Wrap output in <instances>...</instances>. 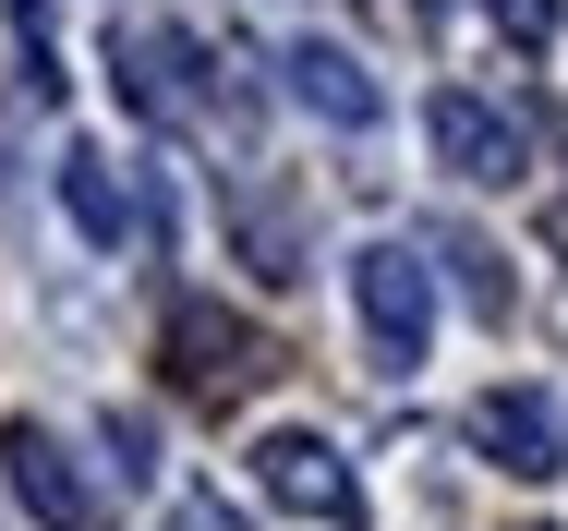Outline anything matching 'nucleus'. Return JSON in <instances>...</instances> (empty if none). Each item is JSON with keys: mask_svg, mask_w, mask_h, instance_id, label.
Masks as SVG:
<instances>
[{"mask_svg": "<svg viewBox=\"0 0 568 531\" xmlns=\"http://www.w3.org/2000/svg\"><path fill=\"white\" fill-rule=\"evenodd\" d=\"M484 24L508 49H557V0H484Z\"/></svg>", "mask_w": 568, "mask_h": 531, "instance_id": "9b49d317", "label": "nucleus"}, {"mask_svg": "<svg viewBox=\"0 0 568 531\" xmlns=\"http://www.w3.org/2000/svg\"><path fill=\"white\" fill-rule=\"evenodd\" d=\"M254 483L291 508V520H351L363 496H351V459L327 447V435H303V423H278L266 447H254Z\"/></svg>", "mask_w": 568, "mask_h": 531, "instance_id": "423d86ee", "label": "nucleus"}, {"mask_svg": "<svg viewBox=\"0 0 568 531\" xmlns=\"http://www.w3.org/2000/svg\"><path fill=\"white\" fill-rule=\"evenodd\" d=\"M532 531H545V520H532Z\"/></svg>", "mask_w": 568, "mask_h": 531, "instance_id": "2eb2a0df", "label": "nucleus"}, {"mask_svg": "<svg viewBox=\"0 0 568 531\" xmlns=\"http://www.w3.org/2000/svg\"><path fill=\"white\" fill-rule=\"evenodd\" d=\"M448 266H459V290H471V315H508V278H496L484 242H459V229H448Z\"/></svg>", "mask_w": 568, "mask_h": 531, "instance_id": "f8f14e48", "label": "nucleus"}, {"mask_svg": "<svg viewBox=\"0 0 568 531\" xmlns=\"http://www.w3.org/2000/svg\"><path fill=\"white\" fill-rule=\"evenodd\" d=\"M170 531H242V520H230L219 496H182V520H170Z\"/></svg>", "mask_w": 568, "mask_h": 531, "instance_id": "ddd939ff", "label": "nucleus"}, {"mask_svg": "<svg viewBox=\"0 0 568 531\" xmlns=\"http://www.w3.org/2000/svg\"><path fill=\"white\" fill-rule=\"evenodd\" d=\"M242 254H254V278H303V229H291V206L266 194V182H242Z\"/></svg>", "mask_w": 568, "mask_h": 531, "instance_id": "9d476101", "label": "nucleus"}, {"mask_svg": "<svg viewBox=\"0 0 568 531\" xmlns=\"http://www.w3.org/2000/svg\"><path fill=\"white\" fill-rule=\"evenodd\" d=\"M351 303H363V338H375L387 375L424 362V338H436V266H424L412 242H363V254H351Z\"/></svg>", "mask_w": 568, "mask_h": 531, "instance_id": "f257e3e1", "label": "nucleus"}, {"mask_svg": "<svg viewBox=\"0 0 568 531\" xmlns=\"http://www.w3.org/2000/svg\"><path fill=\"white\" fill-rule=\"evenodd\" d=\"M471 447L496 459V471H520V483H557L568 471V423L545 387H484L471 399Z\"/></svg>", "mask_w": 568, "mask_h": 531, "instance_id": "39448f33", "label": "nucleus"}, {"mask_svg": "<svg viewBox=\"0 0 568 531\" xmlns=\"http://www.w3.org/2000/svg\"><path fill=\"white\" fill-rule=\"evenodd\" d=\"M278 73H291V98L315 109V121H339V133H363V121L387 109V98H375V73H363L351 49H327V37H303V49H291Z\"/></svg>", "mask_w": 568, "mask_h": 531, "instance_id": "1a4fd4ad", "label": "nucleus"}, {"mask_svg": "<svg viewBox=\"0 0 568 531\" xmlns=\"http://www.w3.org/2000/svg\"><path fill=\"white\" fill-rule=\"evenodd\" d=\"M424 145H436V170H459V182H520V121L459 98V85L424 109Z\"/></svg>", "mask_w": 568, "mask_h": 531, "instance_id": "0eeeda50", "label": "nucleus"}, {"mask_svg": "<svg viewBox=\"0 0 568 531\" xmlns=\"http://www.w3.org/2000/svg\"><path fill=\"white\" fill-rule=\"evenodd\" d=\"M0 471H12V496H24V520H37V531H110L98 471H85L49 423H12V435H0Z\"/></svg>", "mask_w": 568, "mask_h": 531, "instance_id": "7ed1b4c3", "label": "nucleus"}, {"mask_svg": "<svg viewBox=\"0 0 568 531\" xmlns=\"http://www.w3.org/2000/svg\"><path fill=\"white\" fill-rule=\"evenodd\" d=\"M545 242H557V254H568V194H557V206H545Z\"/></svg>", "mask_w": 568, "mask_h": 531, "instance_id": "4468645a", "label": "nucleus"}, {"mask_svg": "<svg viewBox=\"0 0 568 531\" xmlns=\"http://www.w3.org/2000/svg\"><path fill=\"white\" fill-rule=\"evenodd\" d=\"M110 73H121V98L145 109V121H194V109L219 98V85H194L206 49H194L182 24H121V37H110Z\"/></svg>", "mask_w": 568, "mask_h": 531, "instance_id": "20e7f679", "label": "nucleus"}, {"mask_svg": "<svg viewBox=\"0 0 568 531\" xmlns=\"http://www.w3.org/2000/svg\"><path fill=\"white\" fill-rule=\"evenodd\" d=\"M61 206H73V229H85L98 254H121L133 229H158V206L133 194V170H121L110 145H73V157H61Z\"/></svg>", "mask_w": 568, "mask_h": 531, "instance_id": "6e6552de", "label": "nucleus"}, {"mask_svg": "<svg viewBox=\"0 0 568 531\" xmlns=\"http://www.w3.org/2000/svg\"><path fill=\"white\" fill-rule=\"evenodd\" d=\"M158 350H170V387H194V399H242V387H266V338L230 315V303H170Z\"/></svg>", "mask_w": 568, "mask_h": 531, "instance_id": "f03ea898", "label": "nucleus"}]
</instances>
